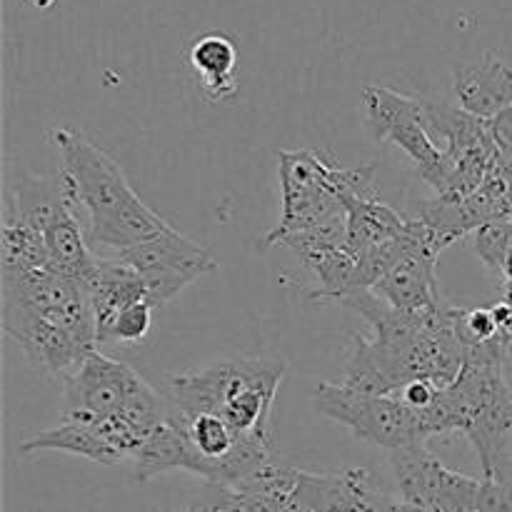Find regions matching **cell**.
Returning a JSON list of instances; mask_svg holds the SVG:
<instances>
[{"label":"cell","mask_w":512,"mask_h":512,"mask_svg":"<svg viewBox=\"0 0 512 512\" xmlns=\"http://www.w3.org/2000/svg\"><path fill=\"white\" fill-rule=\"evenodd\" d=\"M363 315L373 338L353 335L345 385L363 393L400 395L410 383L450 388L465 368L460 310L445 303L433 313H405L373 290H353L340 300Z\"/></svg>","instance_id":"6da1fadb"},{"label":"cell","mask_w":512,"mask_h":512,"mask_svg":"<svg viewBox=\"0 0 512 512\" xmlns=\"http://www.w3.org/2000/svg\"><path fill=\"white\" fill-rule=\"evenodd\" d=\"M3 333L43 373L68 378L98 350L88 285L53 268L0 270Z\"/></svg>","instance_id":"7a4b0ae2"},{"label":"cell","mask_w":512,"mask_h":512,"mask_svg":"<svg viewBox=\"0 0 512 512\" xmlns=\"http://www.w3.org/2000/svg\"><path fill=\"white\" fill-rule=\"evenodd\" d=\"M508 338L465 343V368L435 403L423 410L430 438L463 433L478 453L483 478L510 480L512 468V388L505 383L503 360Z\"/></svg>","instance_id":"3957f363"},{"label":"cell","mask_w":512,"mask_h":512,"mask_svg":"<svg viewBox=\"0 0 512 512\" xmlns=\"http://www.w3.org/2000/svg\"><path fill=\"white\" fill-rule=\"evenodd\" d=\"M50 140L63 158L60 175L75 205L88 215L90 248L120 255L173 228L140 200L123 168L93 140L68 128L50 130Z\"/></svg>","instance_id":"277c9868"},{"label":"cell","mask_w":512,"mask_h":512,"mask_svg":"<svg viewBox=\"0 0 512 512\" xmlns=\"http://www.w3.org/2000/svg\"><path fill=\"white\" fill-rule=\"evenodd\" d=\"M285 365L270 358H233L193 373L173 375L168 398L185 418L215 415L240 435L273 440L275 395Z\"/></svg>","instance_id":"5b68a950"},{"label":"cell","mask_w":512,"mask_h":512,"mask_svg":"<svg viewBox=\"0 0 512 512\" xmlns=\"http://www.w3.org/2000/svg\"><path fill=\"white\" fill-rule=\"evenodd\" d=\"M280 210L278 228L270 230L263 248L325 225L348 223V200H378L375 170H340L315 150H285L278 155Z\"/></svg>","instance_id":"8992f818"},{"label":"cell","mask_w":512,"mask_h":512,"mask_svg":"<svg viewBox=\"0 0 512 512\" xmlns=\"http://www.w3.org/2000/svg\"><path fill=\"white\" fill-rule=\"evenodd\" d=\"M173 415L168 395L150 388L133 368L100 350L90 353L63 380V420L130 418L160 428Z\"/></svg>","instance_id":"52a82bcc"},{"label":"cell","mask_w":512,"mask_h":512,"mask_svg":"<svg viewBox=\"0 0 512 512\" xmlns=\"http://www.w3.org/2000/svg\"><path fill=\"white\" fill-rule=\"evenodd\" d=\"M313 408L333 423L345 425L363 443L390 453L425 448L430 440L423 410H415L398 395H375L340 383H320L313 390Z\"/></svg>","instance_id":"ba28073f"},{"label":"cell","mask_w":512,"mask_h":512,"mask_svg":"<svg viewBox=\"0 0 512 512\" xmlns=\"http://www.w3.org/2000/svg\"><path fill=\"white\" fill-rule=\"evenodd\" d=\"M360 115L370 138L398 145L415 165L420 178L438 193V198H453V170L440 145L425 128L420 100L373 85L363 93Z\"/></svg>","instance_id":"9c48e42d"},{"label":"cell","mask_w":512,"mask_h":512,"mask_svg":"<svg viewBox=\"0 0 512 512\" xmlns=\"http://www.w3.org/2000/svg\"><path fill=\"white\" fill-rule=\"evenodd\" d=\"M160 428H148V425L135 423L130 418L60 420V425H55V428L43 430V433L25 440L20 445V453L35 455L45 453V450H58V453L78 455V458L110 465V468L133 470L145 443Z\"/></svg>","instance_id":"30bf717a"},{"label":"cell","mask_w":512,"mask_h":512,"mask_svg":"<svg viewBox=\"0 0 512 512\" xmlns=\"http://www.w3.org/2000/svg\"><path fill=\"white\" fill-rule=\"evenodd\" d=\"M428 133L443 138V153L448 158L455 180V195H470L488 180L495 160V143L490 120L475 118L468 110L445 103L420 100Z\"/></svg>","instance_id":"8fae6325"},{"label":"cell","mask_w":512,"mask_h":512,"mask_svg":"<svg viewBox=\"0 0 512 512\" xmlns=\"http://www.w3.org/2000/svg\"><path fill=\"white\" fill-rule=\"evenodd\" d=\"M110 258H120L123 263H128L145 280L155 308L170 303L180 290H185L198 278L218 270L210 250L180 235L175 228L155 235L153 240L138 245V248L110 255Z\"/></svg>","instance_id":"7c38bea8"},{"label":"cell","mask_w":512,"mask_h":512,"mask_svg":"<svg viewBox=\"0 0 512 512\" xmlns=\"http://www.w3.org/2000/svg\"><path fill=\"white\" fill-rule=\"evenodd\" d=\"M400 498L425 512H478L483 480L445 468L428 448L390 453Z\"/></svg>","instance_id":"4fadbf2b"},{"label":"cell","mask_w":512,"mask_h":512,"mask_svg":"<svg viewBox=\"0 0 512 512\" xmlns=\"http://www.w3.org/2000/svg\"><path fill=\"white\" fill-rule=\"evenodd\" d=\"M370 490L373 485L365 470H345L335 475L300 470L298 485L283 512H363Z\"/></svg>","instance_id":"5bb4252c"},{"label":"cell","mask_w":512,"mask_h":512,"mask_svg":"<svg viewBox=\"0 0 512 512\" xmlns=\"http://www.w3.org/2000/svg\"><path fill=\"white\" fill-rule=\"evenodd\" d=\"M453 83L460 108L475 118L493 120L512 108V68L490 55L480 63L455 68Z\"/></svg>","instance_id":"9a60e30c"},{"label":"cell","mask_w":512,"mask_h":512,"mask_svg":"<svg viewBox=\"0 0 512 512\" xmlns=\"http://www.w3.org/2000/svg\"><path fill=\"white\" fill-rule=\"evenodd\" d=\"M410 220L383 200H348V253L360 258L368 250L408 233Z\"/></svg>","instance_id":"2e32d148"},{"label":"cell","mask_w":512,"mask_h":512,"mask_svg":"<svg viewBox=\"0 0 512 512\" xmlns=\"http://www.w3.org/2000/svg\"><path fill=\"white\" fill-rule=\"evenodd\" d=\"M190 65L200 75L203 90L215 100L233 98L235 80L233 70L238 63V50L233 40L223 33H205L190 48Z\"/></svg>","instance_id":"e0dca14e"},{"label":"cell","mask_w":512,"mask_h":512,"mask_svg":"<svg viewBox=\"0 0 512 512\" xmlns=\"http://www.w3.org/2000/svg\"><path fill=\"white\" fill-rule=\"evenodd\" d=\"M153 303H135L120 310L110 323L98 330V345H138L153 328Z\"/></svg>","instance_id":"ac0fdd59"},{"label":"cell","mask_w":512,"mask_h":512,"mask_svg":"<svg viewBox=\"0 0 512 512\" xmlns=\"http://www.w3.org/2000/svg\"><path fill=\"white\" fill-rule=\"evenodd\" d=\"M490 133L495 143V160L490 173L498 175L512 188V108L490 120Z\"/></svg>","instance_id":"d6986e66"},{"label":"cell","mask_w":512,"mask_h":512,"mask_svg":"<svg viewBox=\"0 0 512 512\" xmlns=\"http://www.w3.org/2000/svg\"><path fill=\"white\" fill-rule=\"evenodd\" d=\"M478 512H512V483L510 480L483 478Z\"/></svg>","instance_id":"ffe728a7"}]
</instances>
